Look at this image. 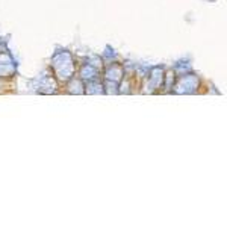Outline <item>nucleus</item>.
I'll return each instance as SVG.
<instances>
[]
</instances>
